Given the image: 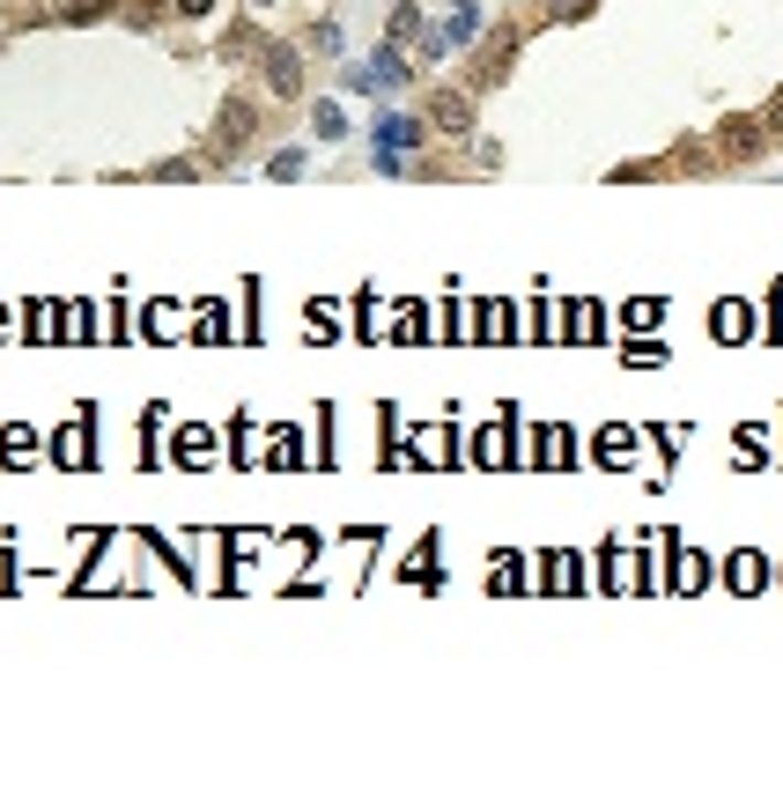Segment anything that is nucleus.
Here are the masks:
<instances>
[{"label": "nucleus", "instance_id": "1", "mask_svg": "<svg viewBox=\"0 0 783 798\" xmlns=\"http://www.w3.org/2000/svg\"><path fill=\"white\" fill-rule=\"evenodd\" d=\"M421 133H429V119H407V111H399V119H377V133H369V141H377V171H407V155L421 149Z\"/></svg>", "mask_w": 783, "mask_h": 798}, {"label": "nucleus", "instance_id": "2", "mask_svg": "<svg viewBox=\"0 0 783 798\" xmlns=\"http://www.w3.org/2000/svg\"><path fill=\"white\" fill-rule=\"evenodd\" d=\"M259 75H267L273 97H303V60H296V45H267Z\"/></svg>", "mask_w": 783, "mask_h": 798}, {"label": "nucleus", "instance_id": "3", "mask_svg": "<svg viewBox=\"0 0 783 798\" xmlns=\"http://www.w3.org/2000/svg\"><path fill=\"white\" fill-rule=\"evenodd\" d=\"M251 133H259V111H251L245 97H229L222 104V119H215V141H222V155H237L251 141Z\"/></svg>", "mask_w": 783, "mask_h": 798}, {"label": "nucleus", "instance_id": "4", "mask_svg": "<svg viewBox=\"0 0 783 798\" xmlns=\"http://www.w3.org/2000/svg\"><path fill=\"white\" fill-rule=\"evenodd\" d=\"M429 126H437V133H473V97H465V89H437V97H429Z\"/></svg>", "mask_w": 783, "mask_h": 798}, {"label": "nucleus", "instance_id": "5", "mask_svg": "<svg viewBox=\"0 0 783 798\" xmlns=\"http://www.w3.org/2000/svg\"><path fill=\"white\" fill-rule=\"evenodd\" d=\"M437 37H443V52H451V45H473V37H481V15H473V8L459 0V8L443 15V30H437Z\"/></svg>", "mask_w": 783, "mask_h": 798}, {"label": "nucleus", "instance_id": "6", "mask_svg": "<svg viewBox=\"0 0 783 798\" xmlns=\"http://www.w3.org/2000/svg\"><path fill=\"white\" fill-rule=\"evenodd\" d=\"M104 15H111V0H60V23H104Z\"/></svg>", "mask_w": 783, "mask_h": 798}, {"label": "nucleus", "instance_id": "7", "mask_svg": "<svg viewBox=\"0 0 783 798\" xmlns=\"http://www.w3.org/2000/svg\"><path fill=\"white\" fill-rule=\"evenodd\" d=\"M311 126H319V141H347V111H341V104H319Z\"/></svg>", "mask_w": 783, "mask_h": 798}, {"label": "nucleus", "instance_id": "8", "mask_svg": "<svg viewBox=\"0 0 783 798\" xmlns=\"http://www.w3.org/2000/svg\"><path fill=\"white\" fill-rule=\"evenodd\" d=\"M421 30V8L415 0H399V8H392V23H385V37H415Z\"/></svg>", "mask_w": 783, "mask_h": 798}, {"label": "nucleus", "instance_id": "9", "mask_svg": "<svg viewBox=\"0 0 783 798\" xmlns=\"http://www.w3.org/2000/svg\"><path fill=\"white\" fill-rule=\"evenodd\" d=\"M591 8H599V0H555V8H547V23H577V15H591Z\"/></svg>", "mask_w": 783, "mask_h": 798}, {"label": "nucleus", "instance_id": "10", "mask_svg": "<svg viewBox=\"0 0 783 798\" xmlns=\"http://www.w3.org/2000/svg\"><path fill=\"white\" fill-rule=\"evenodd\" d=\"M178 15H215V0H171Z\"/></svg>", "mask_w": 783, "mask_h": 798}, {"label": "nucleus", "instance_id": "11", "mask_svg": "<svg viewBox=\"0 0 783 798\" xmlns=\"http://www.w3.org/2000/svg\"><path fill=\"white\" fill-rule=\"evenodd\" d=\"M769 126H783V97H776V104H769Z\"/></svg>", "mask_w": 783, "mask_h": 798}, {"label": "nucleus", "instance_id": "12", "mask_svg": "<svg viewBox=\"0 0 783 798\" xmlns=\"http://www.w3.org/2000/svg\"><path fill=\"white\" fill-rule=\"evenodd\" d=\"M251 8H273V0H251Z\"/></svg>", "mask_w": 783, "mask_h": 798}]
</instances>
